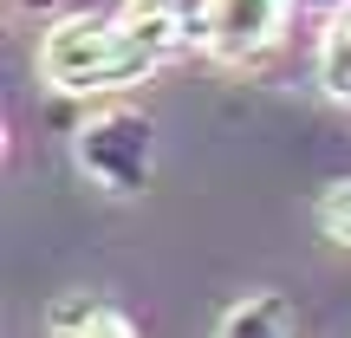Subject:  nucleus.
Here are the masks:
<instances>
[{
  "label": "nucleus",
  "mask_w": 351,
  "mask_h": 338,
  "mask_svg": "<svg viewBox=\"0 0 351 338\" xmlns=\"http://www.w3.org/2000/svg\"><path fill=\"white\" fill-rule=\"evenodd\" d=\"M72 163L91 176V189L104 195H143L150 189V169H156V130L143 111H98L78 124L72 137Z\"/></svg>",
  "instance_id": "2"
},
{
  "label": "nucleus",
  "mask_w": 351,
  "mask_h": 338,
  "mask_svg": "<svg viewBox=\"0 0 351 338\" xmlns=\"http://www.w3.org/2000/svg\"><path fill=\"white\" fill-rule=\"evenodd\" d=\"M319 91L351 104V0L326 20V33H319Z\"/></svg>",
  "instance_id": "7"
},
{
  "label": "nucleus",
  "mask_w": 351,
  "mask_h": 338,
  "mask_svg": "<svg viewBox=\"0 0 351 338\" xmlns=\"http://www.w3.org/2000/svg\"><path fill=\"white\" fill-rule=\"evenodd\" d=\"M215 338H300V319H293V306L280 293H247V300H234L221 313Z\"/></svg>",
  "instance_id": "6"
},
{
  "label": "nucleus",
  "mask_w": 351,
  "mask_h": 338,
  "mask_svg": "<svg viewBox=\"0 0 351 338\" xmlns=\"http://www.w3.org/2000/svg\"><path fill=\"white\" fill-rule=\"evenodd\" d=\"M319 228H326L332 241H345V248H351V176H345V182H332L326 195H319Z\"/></svg>",
  "instance_id": "8"
},
{
  "label": "nucleus",
  "mask_w": 351,
  "mask_h": 338,
  "mask_svg": "<svg viewBox=\"0 0 351 338\" xmlns=\"http://www.w3.org/2000/svg\"><path fill=\"white\" fill-rule=\"evenodd\" d=\"M46 338H137V326L104 293H59L46 306Z\"/></svg>",
  "instance_id": "5"
},
{
  "label": "nucleus",
  "mask_w": 351,
  "mask_h": 338,
  "mask_svg": "<svg viewBox=\"0 0 351 338\" xmlns=\"http://www.w3.org/2000/svg\"><path fill=\"white\" fill-rule=\"evenodd\" d=\"M156 65L124 39L117 13H65L39 33V78L65 98H91V91H124L143 85Z\"/></svg>",
  "instance_id": "1"
},
{
  "label": "nucleus",
  "mask_w": 351,
  "mask_h": 338,
  "mask_svg": "<svg viewBox=\"0 0 351 338\" xmlns=\"http://www.w3.org/2000/svg\"><path fill=\"white\" fill-rule=\"evenodd\" d=\"M293 0H202V52L221 65H254L280 46Z\"/></svg>",
  "instance_id": "3"
},
{
  "label": "nucleus",
  "mask_w": 351,
  "mask_h": 338,
  "mask_svg": "<svg viewBox=\"0 0 351 338\" xmlns=\"http://www.w3.org/2000/svg\"><path fill=\"white\" fill-rule=\"evenodd\" d=\"M117 26H124V39L156 72H163L169 59H182L189 46H202V7L189 13L182 0H124V7H117Z\"/></svg>",
  "instance_id": "4"
}]
</instances>
